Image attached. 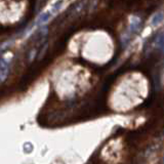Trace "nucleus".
<instances>
[{"mask_svg": "<svg viewBox=\"0 0 164 164\" xmlns=\"http://www.w3.org/2000/svg\"><path fill=\"white\" fill-rule=\"evenodd\" d=\"M9 73V65L8 62L4 59H0V83L5 81Z\"/></svg>", "mask_w": 164, "mask_h": 164, "instance_id": "1", "label": "nucleus"}, {"mask_svg": "<svg viewBox=\"0 0 164 164\" xmlns=\"http://www.w3.org/2000/svg\"><path fill=\"white\" fill-rule=\"evenodd\" d=\"M49 17H50V12H44V14H42L40 16V18L38 19V21H37V24H44L46 23L47 21L49 20Z\"/></svg>", "mask_w": 164, "mask_h": 164, "instance_id": "2", "label": "nucleus"}]
</instances>
